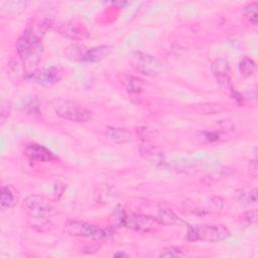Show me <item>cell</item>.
<instances>
[{
	"label": "cell",
	"instance_id": "cell-1",
	"mask_svg": "<svg viewBox=\"0 0 258 258\" xmlns=\"http://www.w3.org/2000/svg\"><path fill=\"white\" fill-rule=\"evenodd\" d=\"M16 50L22 63L26 78H33L38 72V66L43 53V44L32 29H26L18 37Z\"/></svg>",
	"mask_w": 258,
	"mask_h": 258
},
{
	"label": "cell",
	"instance_id": "cell-2",
	"mask_svg": "<svg viewBox=\"0 0 258 258\" xmlns=\"http://www.w3.org/2000/svg\"><path fill=\"white\" fill-rule=\"evenodd\" d=\"M52 108L57 116L73 122H87L91 119L92 113L76 102L66 99H55L52 101Z\"/></svg>",
	"mask_w": 258,
	"mask_h": 258
},
{
	"label": "cell",
	"instance_id": "cell-3",
	"mask_svg": "<svg viewBox=\"0 0 258 258\" xmlns=\"http://www.w3.org/2000/svg\"><path fill=\"white\" fill-rule=\"evenodd\" d=\"M230 236L229 230L222 226L214 225H195L187 226L186 237L189 241L219 242Z\"/></svg>",
	"mask_w": 258,
	"mask_h": 258
},
{
	"label": "cell",
	"instance_id": "cell-4",
	"mask_svg": "<svg viewBox=\"0 0 258 258\" xmlns=\"http://www.w3.org/2000/svg\"><path fill=\"white\" fill-rule=\"evenodd\" d=\"M22 208L26 215L38 222L46 221L52 212V204L50 201L42 196L31 195L25 198Z\"/></svg>",
	"mask_w": 258,
	"mask_h": 258
},
{
	"label": "cell",
	"instance_id": "cell-5",
	"mask_svg": "<svg viewBox=\"0 0 258 258\" xmlns=\"http://www.w3.org/2000/svg\"><path fill=\"white\" fill-rule=\"evenodd\" d=\"M130 63L137 72L152 78L159 76L163 71V66L159 59L142 51H135L131 55Z\"/></svg>",
	"mask_w": 258,
	"mask_h": 258
},
{
	"label": "cell",
	"instance_id": "cell-6",
	"mask_svg": "<svg viewBox=\"0 0 258 258\" xmlns=\"http://www.w3.org/2000/svg\"><path fill=\"white\" fill-rule=\"evenodd\" d=\"M66 231L75 237L92 239H102L105 237V232L96 225L77 220L69 221L66 225Z\"/></svg>",
	"mask_w": 258,
	"mask_h": 258
},
{
	"label": "cell",
	"instance_id": "cell-7",
	"mask_svg": "<svg viewBox=\"0 0 258 258\" xmlns=\"http://www.w3.org/2000/svg\"><path fill=\"white\" fill-rule=\"evenodd\" d=\"M159 221L157 218H153L151 216L146 215H138L131 214L123 216L121 219V225L124 227L137 231V232H149L156 228L159 225Z\"/></svg>",
	"mask_w": 258,
	"mask_h": 258
},
{
	"label": "cell",
	"instance_id": "cell-8",
	"mask_svg": "<svg viewBox=\"0 0 258 258\" xmlns=\"http://www.w3.org/2000/svg\"><path fill=\"white\" fill-rule=\"evenodd\" d=\"M22 152L28 159L32 161L51 162L57 158L48 148L34 142L24 144Z\"/></svg>",
	"mask_w": 258,
	"mask_h": 258
},
{
	"label": "cell",
	"instance_id": "cell-9",
	"mask_svg": "<svg viewBox=\"0 0 258 258\" xmlns=\"http://www.w3.org/2000/svg\"><path fill=\"white\" fill-rule=\"evenodd\" d=\"M64 76V70L60 66H52L40 70L33 77L35 82L42 87H51L58 83Z\"/></svg>",
	"mask_w": 258,
	"mask_h": 258
},
{
	"label": "cell",
	"instance_id": "cell-10",
	"mask_svg": "<svg viewBox=\"0 0 258 258\" xmlns=\"http://www.w3.org/2000/svg\"><path fill=\"white\" fill-rule=\"evenodd\" d=\"M211 70L221 87L229 90L233 88L230 78V66L225 58H216L211 64Z\"/></svg>",
	"mask_w": 258,
	"mask_h": 258
},
{
	"label": "cell",
	"instance_id": "cell-11",
	"mask_svg": "<svg viewBox=\"0 0 258 258\" xmlns=\"http://www.w3.org/2000/svg\"><path fill=\"white\" fill-rule=\"evenodd\" d=\"M59 33L75 40H83L89 36V31L85 25L76 21H69L61 24Z\"/></svg>",
	"mask_w": 258,
	"mask_h": 258
},
{
	"label": "cell",
	"instance_id": "cell-12",
	"mask_svg": "<svg viewBox=\"0 0 258 258\" xmlns=\"http://www.w3.org/2000/svg\"><path fill=\"white\" fill-rule=\"evenodd\" d=\"M118 77H119L120 83L123 85L127 93L132 98L139 97L143 88V82L141 79L131 75H127V74H121Z\"/></svg>",
	"mask_w": 258,
	"mask_h": 258
},
{
	"label": "cell",
	"instance_id": "cell-13",
	"mask_svg": "<svg viewBox=\"0 0 258 258\" xmlns=\"http://www.w3.org/2000/svg\"><path fill=\"white\" fill-rule=\"evenodd\" d=\"M19 200V191L12 184H4L1 186L0 205L2 209H9L16 205Z\"/></svg>",
	"mask_w": 258,
	"mask_h": 258
},
{
	"label": "cell",
	"instance_id": "cell-14",
	"mask_svg": "<svg viewBox=\"0 0 258 258\" xmlns=\"http://www.w3.org/2000/svg\"><path fill=\"white\" fill-rule=\"evenodd\" d=\"M111 51H112L111 45H108V44L98 45L86 50L83 60L88 62H97L107 57L111 53Z\"/></svg>",
	"mask_w": 258,
	"mask_h": 258
},
{
	"label": "cell",
	"instance_id": "cell-15",
	"mask_svg": "<svg viewBox=\"0 0 258 258\" xmlns=\"http://www.w3.org/2000/svg\"><path fill=\"white\" fill-rule=\"evenodd\" d=\"M106 136L113 142L118 144L126 143L130 140V134L121 128L108 127L106 130Z\"/></svg>",
	"mask_w": 258,
	"mask_h": 258
},
{
	"label": "cell",
	"instance_id": "cell-16",
	"mask_svg": "<svg viewBox=\"0 0 258 258\" xmlns=\"http://www.w3.org/2000/svg\"><path fill=\"white\" fill-rule=\"evenodd\" d=\"M239 70L242 76L244 77H250L254 74L256 70V64L255 61L250 58L249 56H244L239 63Z\"/></svg>",
	"mask_w": 258,
	"mask_h": 258
},
{
	"label": "cell",
	"instance_id": "cell-17",
	"mask_svg": "<svg viewBox=\"0 0 258 258\" xmlns=\"http://www.w3.org/2000/svg\"><path fill=\"white\" fill-rule=\"evenodd\" d=\"M158 221L160 224H165V225H171L177 222H182L178 217H176L170 210L168 209H159L158 212Z\"/></svg>",
	"mask_w": 258,
	"mask_h": 258
},
{
	"label": "cell",
	"instance_id": "cell-18",
	"mask_svg": "<svg viewBox=\"0 0 258 258\" xmlns=\"http://www.w3.org/2000/svg\"><path fill=\"white\" fill-rule=\"evenodd\" d=\"M26 4L27 3L25 1H8V2H4L2 4V9L7 10L12 13L19 14L25 10Z\"/></svg>",
	"mask_w": 258,
	"mask_h": 258
},
{
	"label": "cell",
	"instance_id": "cell-19",
	"mask_svg": "<svg viewBox=\"0 0 258 258\" xmlns=\"http://www.w3.org/2000/svg\"><path fill=\"white\" fill-rule=\"evenodd\" d=\"M257 8L258 4L256 2H251L244 9V15L246 19L253 25L257 24Z\"/></svg>",
	"mask_w": 258,
	"mask_h": 258
},
{
	"label": "cell",
	"instance_id": "cell-20",
	"mask_svg": "<svg viewBox=\"0 0 258 258\" xmlns=\"http://www.w3.org/2000/svg\"><path fill=\"white\" fill-rule=\"evenodd\" d=\"M185 255L186 254L179 247L175 246L163 248L158 254L159 257H184Z\"/></svg>",
	"mask_w": 258,
	"mask_h": 258
},
{
	"label": "cell",
	"instance_id": "cell-21",
	"mask_svg": "<svg viewBox=\"0 0 258 258\" xmlns=\"http://www.w3.org/2000/svg\"><path fill=\"white\" fill-rule=\"evenodd\" d=\"M85 52H86V50H84L82 47H80L78 45H72V46L68 47L66 50L67 56L74 60H83Z\"/></svg>",
	"mask_w": 258,
	"mask_h": 258
},
{
	"label": "cell",
	"instance_id": "cell-22",
	"mask_svg": "<svg viewBox=\"0 0 258 258\" xmlns=\"http://www.w3.org/2000/svg\"><path fill=\"white\" fill-rule=\"evenodd\" d=\"M201 140L203 141H207V142H212V141H216L219 139L220 137V133L219 132H215V131H203L199 133L198 136Z\"/></svg>",
	"mask_w": 258,
	"mask_h": 258
},
{
	"label": "cell",
	"instance_id": "cell-23",
	"mask_svg": "<svg viewBox=\"0 0 258 258\" xmlns=\"http://www.w3.org/2000/svg\"><path fill=\"white\" fill-rule=\"evenodd\" d=\"M10 111H11V105L10 102L8 101H2L1 102V110H0V116H1V122L4 123L5 120L8 118V116L10 115Z\"/></svg>",
	"mask_w": 258,
	"mask_h": 258
},
{
	"label": "cell",
	"instance_id": "cell-24",
	"mask_svg": "<svg viewBox=\"0 0 258 258\" xmlns=\"http://www.w3.org/2000/svg\"><path fill=\"white\" fill-rule=\"evenodd\" d=\"M257 210L256 209H253V210H250L248 212H246L244 214V221L247 222L248 224H252V223H255L257 221Z\"/></svg>",
	"mask_w": 258,
	"mask_h": 258
},
{
	"label": "cell",
	"instance_id": "cell-25",
	"mask_svg": "<svg viewBox=\"0 0 258 258\" xmlns=\"http://www.w3.org/2000/svg\"><path fill=\"white\" fill-rule=\"evenodd\" d=\"M257 168H258V166H257V161H256V159L251 160V161H250V164H249V171H250V173H251L252 175L256 176V174H257Z\"/></svg>",
	"mask_w": 258,
	"mask_h": 258
},
{
	"label": "cell",
	"instance_id": "cell-26",
	"mask_svg": "<svg viewBox=\"0 0 258 258\" xmlns=\"http://www.w3.org/2000/svg\"><path fill=\"white\" fill-rule=\"evenodd\" d=\"M249 200H250L251 202H256V200H257V188H256V187L253 188L252 191L250 192V195H249Z\"/></svg>",
	"mask_w": 258,
	"mask_h": 258
},
{
	"label": "cell",
	"instance_id": "cell-27",
	"mask_svg": "<svg viewBox=\"0 0 258 258\" xmlns=\"http://www.w3.org/2000/svg\"><path fill=\"white\" fill-rule=\"evenodd\" d=\"M124 255H125L124 253H116L115 254V256H124Z\"/></svg>",
	"mask_w": 258,
	"mask_h": 258
}]
</instances>
